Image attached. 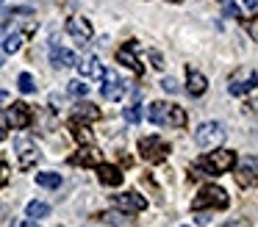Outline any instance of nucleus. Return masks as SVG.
I'll return each mask as SVG.
<instances>
[{"label":"nucleus","mask_w":258,"mask_h":227,"mask_svg":"<svg viewBox=\"0 0 258 227\" xmlns=\"http://www.w3.org/2000/svg\"><path fill=\"white\" fill-rule=\"evenodd\" d=\"M236 166V153L233 149H214V153H206L195 166L191 177H203V175H225Z\"/></svg>","instance_id":"f257e3e1"},{"label":"nucleus","mask_w":258,"mask_h":227,"mask_svg":"<svg viewBox=\"0 0 258 227\" xmlns=\"http://www.w3.org/2000/svg\"><path fill=\"white\" fill-rule=\"evenodd\" d=\"M230 205V197H228V191L225 188H219V186H206V188H200V194H197L195 199H191V210H206V208H228Z\"/></svg>","instance_id":"f03ea898"},{"label":"nucleus","mask_w":258,"mask_h":227,"mask_svg":"<svg viewBox=\"0 0 258 227\" xmlns=\"http://www.w3.org/2000/svg\"><path fill=\"white\" fill-rule=\"evenodd\" d=\"M225 136H228V133H225L222 122H203L195 130V141H197V147H203V149L219 147V144L225 141Z\"/></svg>","instance_id":"7ed1b4c3"},{"label":"nucleus","mask_w":258,"mask_h":227,"mask_svg":"<svg viewBox=\"0 0 258 227\" xmlns=\"http://www.w3.org/2000/svg\"><path fill=\"white\" fill-rule=\"evenodd\" d=\"M139 153H142V158H145L147 164H161V161L169 155V144L164 141V138H158V136H147V138L139 141Z\"/></svg>","instance_id":"20e7f679"},{"label":"nucleus","mask_w":258,"mask_h":227,"mask_svg":"<svg viewBox=\"0 0 258 227\" xmlns=\"http://www.w3.org/2000/svg\"><path fill=\"white\" fill-rule=\"evenodd\" d=\"M100 94H103V100H111V103H117V100L125 94V83H122V78H119L114 69H103Z\"/></svg>","instance_id":"39448f33"},{"label":"nucleus","mask_w":258,"mask_h":227,"mask_svg":"<svg viewBox=\"0 0 258 227\" xmlns=\"http://www.w3.org/2000/svg\"><path fill=\"white\" fill-rule=\"evenodd\" d=\"M114 205H117L119 210H125V213H142V210L147 208V199L136 191H125V194H117V197H114Z\"/></svg>","instance_id":"423d86ee"},{"label":"nucleus","mask_w":258,"mask_h":227,"mask_svg":"<svg viewBox=\"0 0 258 227\" xmlns=\"http://www.w3.org/2000/svg\"><path fill=\"white\" fill-rule=\"evenodd\" d=\"M236 183L241 188H250L252 183H258V158H244L236 169Z\"/></svg>","instance_id":"0eeeda50"},{"label":"nucleus","mask_w":258,"mask_h":227,"mask_svg":"<svg viewBox=\"0 0 258 227\" xmlns=\"http://www.w3.org/2000/svg\"><path fill=\"white\" fill-rule=\"evenodd\" d=\"M67 33L75 39L78 44H89L92 39V25L89 20H84V17H70L67 20Z\"/></svg>","instance_id":"6e6552de"},{"label":"nucleus","mask_w":258,"mask_h":227,"mask_svg":"<svg viewBox=\"0 0 258 227\" xmlns=\"http://www.w3.org/2000/svg\"><path fill=\"white\" fill-rule=\"evenodd\" d=\"M28 122H31V108L25 103H14L12 108H9L6 125H12L14 130H23V127H28Z\"/></svg>","instance_id":"1a4fd4ad"},{"label":"nucleus","mask_w":258,"mask_h":227,"mask_svg":"<svg viewBox=\"0 0 258 227\" xmlns=\"http://www.w3.org/2000/svg\"><path fill=\"white\" fill-rule=\"evenodd\" d=\"M17 155H20V166H23V169H28V166H34L36 161H39V153H36L34 141L25 138V136L17 138Z\"/></svg>","instance_id":"9d476101"},{"label":"nucleus","mask_w":258,"mask_h":227,"mask_svg":"<svg viewBox=\"0 0 258 227\" xmlns=\"http://www.w3.org/2000/svg\"><path fill=\"white\" fill-rule=\"evenodd\" d=\"M134 50H136V42H128L125 47H119V50H117V61H119L122 66H128L134 75H142V72H145V66L139 64V58L134 55Z\"/></svg>","instance_id":"9b49d317"},{"label":"nucleus","mask_w":258,"mask_h":227,"mask_svg":"<svg viewBox=\"0 0 258 227\" xmlns=\"http://www.w3.org/2000/svg\"><path fill=\"white\" fill-rule=\"evenodd\" d=\"M73 166H97L100 164V149L97 147H81L75 155H70Z\"/></svg>","instance_id":"f8f14e48"},{"label":"nucleus","mask_w":258,"mask_h":227,"mask_svg":"<svg viewBox=\"0 0 258 227\" xmlns=\"http://www.w3.org/2000/svg\"><path fill=\"white\" fill-rule=\"evenodd\" d=\"M258 86V72H250L247 78H233L230 81V86H228V92L233 94V97H244L250 89H255Z\"/></svg>","instance_id":"ddd939ff"},{"label":"nucleus","mask_w":258,"mask_h":227,"mask_svg":"<svg viewBox=\"0 0 258 227\" xmlns=\"http://www.w3.org/2000/svg\"><path fill=\"white\" fill-rule=\"evenodd\" d=\"M100 119V108L92 103H78L73 108V122H81V125H86V122H97Z\"/></svg>","instance_id":"4468645a"},{"label":"nucleus","mask_w":258,"mask_h":227,"mask_svg":"<svg viewBox=\"0 0 258 227\" xmlns=\"http://www.w3.org/2000/svg\"><path fill=\"white\" fill-rule=\"evenodd\" d=\"M206 89H208V81H206V75H203V72H197V69L186 72V92H189L191 97L206 94Z\"/></svg>","instance_id":"2eb2a0df"},{"label":"nucleus","mask_w":258,"mask_h":227,"mask_svg":"<svg viewBox=\"0 0 258 227\" xmlns=\"http://www.w3.org/2000/svg\"><path fill=\"white\" fill-rule=\"evenodd\" d=\"M50 64L61 69V66H75V64H78V58H75V53H73V50L53 44V47H50Z\"/></svg>","instance_id":"dca6fc26"},{"label":"nucleus","mask_w":258,"mask_h":227,"mask_svg":"<svg viewBox=\"0 0 258 227\" xmlns=\"http://www.w3.org/2000/svg\"><path fill=\"white\" fill-rule=\"evenodd\" d=\"M97 177H100L103 186H119L122 183V172L111 164H103V161L97 164Z\"/></svg>","instance_id":"f3484780"},{"label":"nucleus","mask_w":258,"mask_h":227,"mask_svg":"<svg viewBox=\"0 0 258 227\" xmlns=\"http://www.w3.org/2000/svg\"><path fill=\"white\" fill-rule=\"evenodd\" d=\"M147 119L153 122V125H161V127H167L169 125V105L167 103H161V100H156V103L147 108Z\"/></svg>","instance_id":"a211bd4d"},{"label":"nucleus","mask_w":258,"mask_h":227,"mask_svg":"<svg viewBox=\"0 0 258 227\" xmlns=\"http://www.w3.org/2000/svg\"><path fill=\"white\" fill-rule=\"evenodd\" d=\"M75 66H78L81 75H86V78H103V66H100V61H97V55H89V58H84Z\"/></svg>","instance_id":"6ab92c4d"},{"label":"nucleus","mask_w":258,"mask_h":227,"mask_svg":"<svg viewBox=\"0 0 258 227\" xmlns=\"http://www.w3.org/2000/svg\"><path fill=\"white\" fill-rule=\"evenodd\" d=\"M186 122H189L186 108H180V105H169V127H183Z\"/></svg>","instance_id":"aec40b11"},{"label":"nucleus","mask_w":258,"mask_h":227,"mask_svg":"<svg viewBox=\"0 0 258 227\" xmlns=\"http://www.w3.org/2000/svg\"><path fill=\"white\" fill-rule=\"evenodd\" d=\"M25 213H28V219H45L47 213H50V205L47 202H28V208H25Z\"/></svg>","instance_id":"412c9836"},{"label":"nucleus","mask_w":258,"mask_h":227,"mask_svg":"<svg viewBox=\"0 0 258 227\" xmlns=\"http://www.w3.org/2000/svg\"><path fill=\"white\" fill-rule=\"evenodd\" d=\"M36 183L42 188H58L61 186V175H56V172H42V175H36Z\"/></svg>","instance_id":"4be33fe9"},{"label":"nucleus","mask_w":258,"mask_h":227,"mask_svg":"<svg viewBox=\"0 0 258 227\" xmlns=\"http://www.w3.org/2000/svg\"><path fill=\"white\" fill-rule=\"evenodd\" d=\"M67 94L70 97H86V94H89V86H86L84 81H70L67 83Z\"/></svg>","instance_id":"5701e85b"},{"label":"nucleus","mask_w":258,"mask_h":227,"mask_svg":"<svg viewBox=\"0 0 258 227\" xmlns=\"http://www.w3.org/2000/svg\"><path fill=\"white\" fill-rule=\"evenodd\" d=\"M17 83H20V92L23 94H34L36 92V81H34V75H28V72H23V75L17 78Z\"/></svg>","instance_id":"b1692460"},{"label":"nucleus","mask_w":258,"mask_h":227,"mask_svg":"<svg viewBox=\"0 0 258 227\" xmlns=\"http://www.w3.org/2000/svg\"><path fill=\"white\" fill-rule=\"evenodd\" d=\"M20 47H23V33H9L6 42H3V50L6 53H17Z\"/></svg>","instance_id":"393cba45"},{"label":"nucleus","mask_w":258,"mask_h":227,"mask_svg":"<svg viewBox=\"0 0 258 227\" xmlns=\"http://www.w3.org/2000/svg\"><path fill=\"white\" fill-rule=\"evenodd\" d=\"M73 136L78 138L81 144H92V133L86 130V127L81 125V122H73Z\"/></svg>","instance_id":"a878e982"},{"label":"nucleus","mask_w":258,"mask_h":227,"mask_svg":"<svg viewBox=\"0 0 258 227\" xmlns=\"http://www.w3.org/2000/svg\"><path fill=\"white\" fill-rule=\"evenodd\" d=\"M125 122H131V125H136V122L142 119V105H128V108L122 111Z\"/></svg>","instance_id":"bb28decb"},{"label":"nucleus","mask_w":258,"mask_h":227,"mask_svg":"<svg viewBox=\"0 0 258 227\" xmlns=\"http://www.w3.org/2000/svg\"><path fill=\"white\" fill-rule=\"evenodd\" d=\"M161 89H164V92H169V94H178L180 92V86H178V81H175V78H164Z\"/></svg>","instance_id":"cd10ccee"},{"label":"nucleus","mask_w":258,"mask_h":227,"mask_svg":"<svg viewBox=\"0 0 258 227\" xmlns=\"http://www.w3.org/2000/svg\"><path fill=\"white\" fill-rule=\"evenodd\" d=\"M225 17H230V20H239L241 17V9L236 3H225Z\"/></svg>","instance_id":"c85d7f7f"},{"label":"nucleus","mask_w":258,"mask_h":227,"mask_svg":"<svg viewBox=\"0 0 258 227\" xmlns=\"http://www.w3.org/2000/svg\"><path fill=\"white\" fill-rule=\"evenodd\" d=\"M147 55H150V61H153V66H156V69H164V55L158 53V50H150Z\"/></svg>","instance_id":"c756f323"},{"label":"nucleus","mask_w":258,"mask_h":227,"mask_svg":"<svg viewBox=\"0 0 258 227\" xmlns=\"http://www.w3.org/2000/svg\"><path fill=\"white\" fill-rule=\"evenodd\" d=\"M9 183V164H3V161H0V188L6 186Z\"/></svg>","instance_id":"7c9ffc66"},{"label":"nucleus","mask_w":258,"mask_h":227,"mask_svg":"<svg viewBox=\"0 0 258 227\" xmlns=\"http://www.w3.org/2000/svg\"><path fill=\"white\" fill-rule=\"evenodd\" d=\"M247 33H250V36L258 42V17H255V20H250V22H247Z\"/></svg>","instance_id":"2f4dec72"},{"label":"nucleus","mask_w":258,"mask_h":227,"mask_svg":"<svg viewBox=\"0 0 258 227\" xmlns=\"http://www.w3.org/2000/svg\"><path fill=\"white\" fill-rule=\"evenodd\" d=\"M244 111H247L250 116H258V100H250V103L244 105Z\"/></svg>","instance_id":"473e14b6"},{"label":"nucleus","mask_w":258,"mask_h":227,"mask_svg":"<svg viewBox=\"0 0 258 227\" xmlns=\"http://www.w3.org/2000/svg\"><path fill=\"white\" fill-rule=\"evenodd\" d=\"M247 11H258V0H244Z\"/></svg>","instance_id":"72a5a7b5"},{"label":"nucleus","mask_w":258,"mask_h":227,"mask_svg":"<svg viewBox=\"0 0 258 227\" xmlns=\"http://www.w3.org/2000/svg\"><path fill=\"white\" fill-rule=\"evenodd\" d=\"M225 227H247V221H228Z\"/></svg>","instance_id":"f704fd0d"},{"label":"nucleus","mask_w":258,"mask_h":227,"mask_svg":"<svg viewBox=\"0 0 258 227\" xmlns=\"http://www.w3.org/2000/svg\"><path fill=\"white\" fill-rule=\"evenodd\" d=\"M6 103H9V94H6V92H0V108H3Z\"/></svg>","instance_id":"c9c22d12"},{"label":"nucleus","mask_w":258,"mask_h":227,"mask_svg":"<svg viewBox=\"0 0 258 227\" xmlns=\"http://www.w3.org/2000/svg\"><path fill=\"white\" fill-rule=\"evenodd\" d=\"M12 227H28L25 221H12Z\"/></svg>","instance_id":"e433bc0d"},{"label":"nucleus","mask_w":258,"mask_h":227,"mask_svg":"<svg viewBox=\"0 0 258 227\" xmlns=\"http://www.w3.org/2000/svg\"><path fill=\"white\" fill-rule=\"evenodd\" d=\"M167 3H183V0H167Z\"/></svg>","instance_id":"4c0bfd02"},{"label":"nucleus","mask_w":258,"mask_h":227,"mask_svg":"<svg viewBox=\"0 0 258 227\" xmlns=\"http://www.w3.org/2000/svg\"><path fill=\"white\" fill-rule=\"evenodd\" d=\"M0 66H3V50H0Z\"/></svg>","instance_id":"58836bf2"},{"label":"nucleus","mask_w":258,"mask_h":227,"mask_svg":"<svg viewBox=\"0 0 258 227\" xmlns=\"http://www.w3.org/2000/svg\"><path fill=\"white\" fill-rule=\"evenodd\" d=\"M3 136H6V133H3V130H0V138H3Z\"/></svg>","instance_id":"ea45409f"},{"label":"nucleus","mask_w":258,"mask_h":227,"mask_svg":"<svg viewBox=\"0 0 258 227\" xmlns=\"http://www.w3.org/2000/svg\"><path fill=\"white\" fill-rule=\"evenodd\" d=\"M0 3H3V0H0Z\"/></svg>","instance_id":"a19ab883"}]
</instances>
